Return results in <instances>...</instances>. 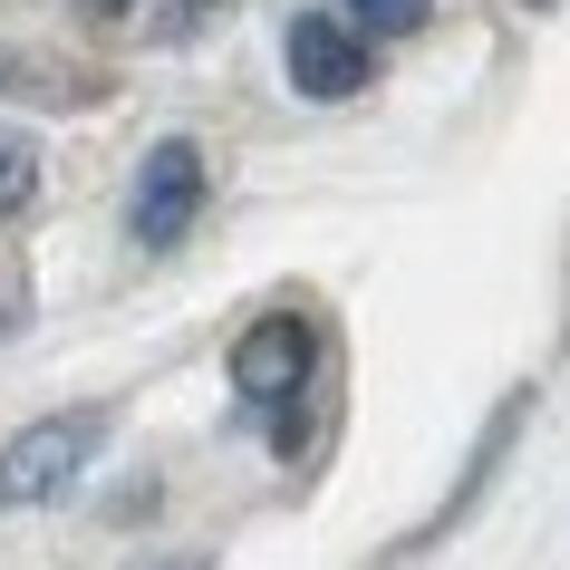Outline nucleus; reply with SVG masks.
Wrapping results in <instances>:
<instances>
[{"label":"nucleus","instance_id":"39448f33","mask_svg":"<svg viewBox=\"0 0 570 570\" xmlns=\"http://www.w3.org/2000/svg\"><path fill=\"white\" fill-rule=\"evenodd\" d=\"M30 204H39V136L0 126V223H20Z\"/></svg>","mask_w":570,"mask_h":570},{"label":"nucleus","instance_id":"1a4fd4ad","mask_svg":"<svg viewBox=\"0 0 570 570\" xmlns=\"http://www.w3.org/2000/svg\"><path fill=\"white\" fill-rule=\"evenodd\" d=\"M155 570H204V561H155Z\"/></svg>","mask_w":570,"mask_h":570},{"label":"nucleus","instance_id":"423d86ee","mask_svg":"<svg viewBox=\"0 0 570 570\" xmlns=\"http://www.w3.org/2000/svg\"><path fill=\"white\" fill-rule=\"evenodd\" d=\"M425 10H435V0H348V20H358V30H377V39L425 30Z\"/></svg>","mask_w":570,"mask_h":570},{"label":"nucleus","instance_id":"20e7f679","mask_svg":"<svg viewBox=\"0 0 570 570\" xmlns=\"http://www.w3.org/2000/svg\"><path fill=\"white\" fill-rule=\"evenodd\" d=\"M281 59H291V88L320 97V107H338V97L367 88V30L338 20V10H301L291 39H281Z\"/></svg>","mask_w":570,"mask_h":570},{"label":"nucleus","instance_id":"6e6552de","mask_svg":"<svg viewBox=\"0 0 570 570\" xmlns=\"http://www.w3.org/2000/svg\"><path fill=\"white\" fill-rule=\"evenodd\" d=\"M88 20H126V10H146V0H78Z\"/></svg>","mask_w":570,"mask_h":570},{"label":"nucleus","instance_id":"9d476101","mask_svg":"<svg viewBox=\"0 0 570 570\" xmlns=\"http://www.w3.org/2000/svg\"><path fill=\"white\" fill-rule=\"evenodd\" d=\"M522 10H551V0H522Z\"/></svg>","mask_w":570,"mask_h":570},{"label":"nucleus","instance_id":"7ed1b4c3","mask_svg":"<svg viewBox=\"0 0 570 570\" xmlns=\"http://www.w3.org/2000/svg\"><path fill=\"white\" fill-rule=\"evenodd\" d=\"M309 367H320V330L301 309H271L233 338V387L252 406H281V396H309Z\"/></svg>","mask_w":570,"mask_h":570},{"label":"nucleus","instance_id":"f03ea898","mask_svg":"<svg viewBox=\"0 0 570 570\" xmlns=\"http://www.w3.org/2000/svg\"><path fill=\"white\" fill-rule=\"evenodd\" d=\"M204 194H213L204 146H194V136H165V146H146V165H136V204H126V223H136L146 252H175V242L194 233Z\"/></svg>","mask_w":570,"mask_h":570},{"label":"nucleus","instance_id":"f257e3e1","mask_svg":"<svg viewBox=\"0 0 570 570\" xmlns=\"http://www.w3.org/2000/svg\"><path fill=\"white\" fill-rule=\"evenodd\" d=\"M97 445H107V406H59V416L20 425V435L0 445V512L59 503L68 483L97 464Z\"/></svg>","mask_w":570,"mask_h":570},{"label":"nucleus","instance_id":"0eeeda50","mask_svg":"<svg viewBox=\"0 0 570 570\" xmlns=\"http://www.w3.org/2000/svg\"><path fill=\"white\" fill-rule=\"evenodd\" d=\"M213 20V0H165V20H155V39H194Z\"/></svg>","mask_w":570,"mask_h":570}]
</instances>
